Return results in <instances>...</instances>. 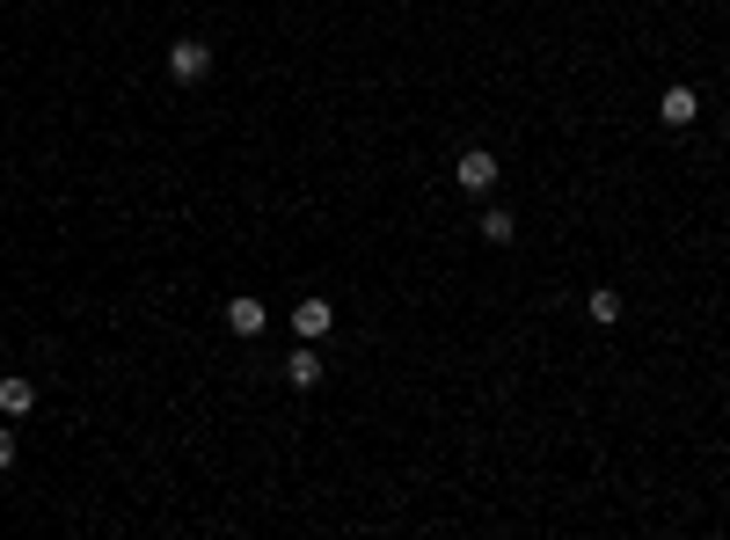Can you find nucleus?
I'll list each match as a JSON object with an SVG mask.
<instances>
[{"instance_id":"6","label":"nucleus","mask_w":730,"mask_h":540,"mask_svg":"<svg viewBox=\"0 0 730 540\" xmlns=\"http://www.w3.org/2000/svg\"><path fill=\"white\" fill-rule=\"evenodd\" d=\"M29 409H37V380H29V372H0V417L23 424Z\"/></svg>"},{"instance_id":"8","label":"nucleus","mask_w":730,"mask_h":540,"mask_svg":"<svg viewBox=\"0 0 730 540\" xmlns=\"http://www.w3.org/2000/svg\"><path fill=\"white\" fill-rule=\"evenodd\" d=\"M584 315L599 321V329H613V321H621V293H613V285H592V293H584Z\"/></svg>"},{"instance_id":"3","label":"nucleus","mask_w":730,"mask_h":540,"mask_svg":"<svg viewBox=\"0 0 730 540\" xmlns=\"http://www.w3.org/2000/svg\"><path fill=\"white\" fill-rule=\"evenodd\" d=\"M285 321H292V336H300V344H321V336L337 329V307H329L321 293H307V299H300V307H292Z\"/></svg>"},{"instance_id":"5","label":"nucleus","mask_w":730,"mask_h":540,"mask_svg":"<svg viewBox=\"0 0 730 540\" xmlns=\"http://www.w3.org/2000/svg\"><path fill=\"white\" fill-rule=\"evenodd\" d=\"M278 372H285V388H300V394H315L321 380H329V366H321V351H315V344H292V358H285Z\"/></svg>"},{"instance_id":"1","label":"nucleus","mask_w":730,"mask_h":540,"mask_svg":"<svg viewBox=\"0 0 730 540\" xmlns=\"http://www.w3.org/2000/svg\"><path fill=\"white\" fill-rule=\"evenodd\" d=\"M169 81H175V88L212 81V45H205V37H175V45H169Z\"/></svg>"},{"instance_id":"7","label":"nucleus","mask_w":730,"mask_h":540,"mask_svg":"<svg viewBox=\"0 0 730 540\" xmlns=\"http://www.w3.org/2000/svg\"><path fill=\"white\" fill-rule=\"evenodd\" d=\"M657 118L672 124V132H686V124L702 118V96H694V88H686V81H672V88H665V96H657Z\"/></svg>"},{"instance_id":"2","label":"nucleus","mask_w":730,"mask_h":540,"mask_svg":"<svg viewBox=\"0 0 730 540\" xmlns=\"http://www.w3.org/2000/svg\"><path fill=\"white\" fill-rule=\"evenodd\" d=\"M497 175H504V169H497V154H489V147H461V161H453V183H461L467 197H489V191H497Z\"/></svg>"},{"instance_id":"9","label":"nucleus","mask_w":730,"mask_h":540,"mask_svg":"<svg viewBox=\"0 0 730 540\" xmlns=\"http://www.w3.org/2000/svg\"><path fill=\"white\" fill-rule=\"evenodd\" d=\"M511 234H519V220H511L504 205H483V242L489 248H511Z\"/></svg>"},{"instance_id":"10","label":"nucleus","mask_w":730,"mask_h":540,"mask_svg":"<svg viewBox=\"0 0 730 540\" xmlns=\"http://www.w3.org/2000/svg\"><path fill=\"white\" fill-rule=\"evenodd\" d=\"M0 467H15V424L0 431Z\"/></svg>"},{"instance_id":"4","label":"nucleus","mask_w":730,"mask_h":540,"mask_svg":"<svg viewBox=\"0 0 730 540\" xmlns=\"http://www.w3.org/2000/svg\"><path fill=\"white\" fill-rule=\"evenodd\" d=\"M219 315H227V329H234V336H242V344H256V336H264L270 329V307L256 293H234L227 299V307H219Z\"/></svg>"}]
</instances>
